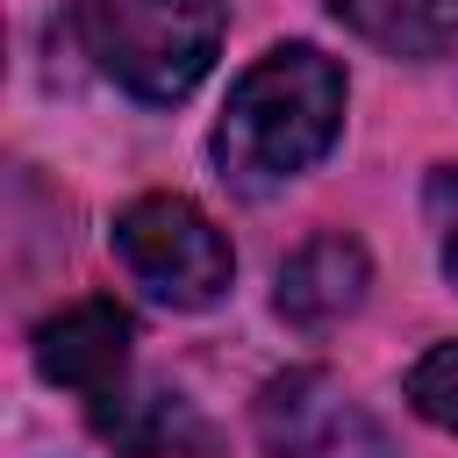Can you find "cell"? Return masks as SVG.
I'll use <instances>...</instances> for the list:
<instances>
[{
    "mask_svg": "<svg viewBox=\"0 0 458 458\" xmlns=\"http://www.w3.org/2000/svg\"><path fill=\"white\" fill-rule=\"evenodd\" d=\"M344 129V64L315 43H272L215 122V165L243 193H272L301 179Z\"/></svg>",
    "mask_w": 458,
    "mask_h": 458,
    "instance_id": "6da1fadb",
    "label": "cell"
},
{
    "mask_svg": "<svg viewBox=\"0 0 458 458\" xmlns=\"http://www.w3.org/2000/svg\"><path fill=\"white\" fill-rule=\"evenodd\" d=\"M72 29L129 100L172 107L208 79L229 14L222 0H72Z\"/></svg>",
    "mask_w": 458,
    "mask_h": 458,
    "instance_id": "7a4b0ae2",
    "label": "cell"
},
{
    "mask_svg": "<svg viewBox=\"0 0 458 458\" xmlns=\"http://www.w3.org/2000/svg\"><path fill=\"white\" fill-rule=\"evenodd\" d=\"M114 258L129 265V279L150 301H165L179 315L215 308L229 293V272H236L229 236L186 193H143V200H129L114 215Z\"/></svg>",
    "mask_w": 458,
    "mask_h": 458,
    "instance_id": "3957f363",
    "label": "cell"
},
{
    "mask_svg": "<svg viewBox=\"0 0 458 458\" xmlns=\"http://www.w3.org/2000/svg\"><path fill=\"white\" fill-rule=\"evenodd\" d=\"M258 444L265 458H401L394 437L351 401V386L322 365H301V372H279L258 408Z\"/></svg>",
    "mask_w": 458,
    "mask_h": 458,
    "instance_id": "277c9868",
    "label": "cell"
},
{
    "mask_svg": "<svg viewBox=\"0 0 458 458\" xmlns=\"http://www.w3.org/2000/svg\"><path fill=\"white\" fill-rule=\"evenodd\" d=\"M129 344H136L129 308L107 301V293H93V301L57 308V315L36 329V372H43L50 386H72V394L93 401V394L122 386V372H129Z\"/></svg>",
    "mask_w": 458,
    "mask_h": 458,
    "instance_id": "5b68a950",
    "label": "cell"
},
{
    "mask_svg": "<svg viewBox=\"0 0 458 458\" xmlns=\"http://www.w3.org/2000/svg\"><path fill=\"white\" fill-rule=\"evenodd\" d=\"M86 422L122 458H215L222 451L215 444V422L186 394H165V386H136V394L129 386H107V394H93Z\"/></svg>",
    "mask_w": 458,
    "mask_h": 458,
    "instance_id": "8992f818",
    "label": "cell"
},
{
    "mask_svg": "<svg viewBox=\"0 0 458 458\" xmlns=\"http://www.w3.org/2000/svg\"><path fill=\"white\" fill-rule=\"evenodd\" d=\"M365 286H372V258H365V243L358 236H344V229H322V236H308L286 265H279V286H272V308L293 322V329H336L358 301H365Z\"/></svg>",
    "mask_w": 458,
    "mask_h": 458,
    "instance_id": "52a82bcc",
    "label": "cell"
},
{
    "mask_svg": "<svg viewBox=\"0 0 458 458\" xmlns=\"http://www.w3.org/2000/svg\"><path fill=\"white\" fill-rule=\"evenodd\" d=\"M329 14L394 57H444L458 43V0H329Z\"/></svg>",
    "mask_w": 458,
    "mask_h": 458,
    "instance_id": "ba28073f",
    "label": "cell"
},
{
    "mask_svg": "<svg viewBox=\"0 0 458 458\" xmlns=\"http://www.w3.org/2000/svg\"><path fill=\"white\" fill-rule=\"evenodd\" d=\"M408 408H415L422 422H437V429L458 437V336L437 344V351H422V358L408 365Z\"/></svg>",
    "mask_w": 458,
    "mask_h": 458,
    "instance_id": "9c48e42d",
    "label": "cell"
},
{
    "mask_svg": "<svg viewBox=\"0 0 458 458\" xmlns=\"http://www.w3.org/2000/svg\"><path fill=\"white\" fill-rule=\"evenodd\" d=\"M451 186H458V179H451ZM444 272H451V286H458V215L444 222Z\"/></svg>",
    "mask_w": 458,
    "mask_h": 458,
    "instance_id": "30bf717a",
    "label": "cell"
}]
</instances>
